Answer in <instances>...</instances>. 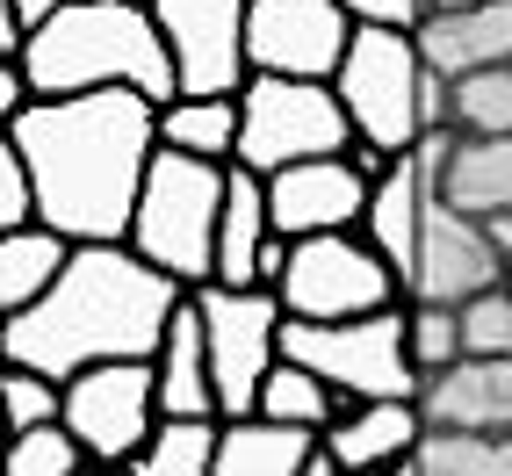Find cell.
I'll return each instance as SVG.
<instances>
[{"label":"cell","instance_id":"28","mask_svg":"<svg viewBox=\"0 0 512 476\" xmlns=\"http://www.w3.org/2000/svg\"><path fill=\"white\" fill-rule=\"evenodd\" d=\"M87 440L65 426V419H44V426H22L8 433V476H73L87 469Z\"/></svg>","mask_w":512,"mask_h":476},{"label":"cell","instance_id":"38","mask_svg":"<svg viewBox=\"0 0 512 476\" xmlns=\"http://www.w3.org/2000/svg\"><path fill=\"white\" fill-rule=\"evenodd\" d=\"M433 8H476V0H433Z\"/></svg>","mask_w":512,"mask_h":476},{"label":"cell","instance_id":"17","mask_svg":"<svg viewBox=\"0 0 512 476\" xmlns=\"http://www.w3.org/2000/svg\"><path fill=\"white\" fill-rule=\"evenodd\" d=\"M419 433H426L419 397H361V404H339V419L325 426V448L339 455V469H404Z\"/></svg>","mask_w":512,"mask_h":476},{"label":"cell","instance_id":"1","mask_svg":"<svg viewBox=\"0 0 512 476\" xmlns=\"http://www.w3.org/2000/svg\"><path fill=\"white\" fill-rule=\"evenodd\" d=\"M37 174V217L65 238H130L138 188L159 152V101L138 87L37 94L22 116L0 123Z\"/></svg>","mask_w":512,"mask_h":476},{"label":"cell","instance_id":"35","mask_svg":"<svg viewBox=\"0 0 512 476\" xmlns=\"http://www.w3.org/2000/svg\"><path fill=\"white\" fill-rule=\"evenodd\" d=\"M29 101H37V87H29L22 58H0V123H8V116H22Z\"/></svg>","mask_w":512,"mask_h":476},{"label":"cell","instance_id":"30","mask_svg":"<svg viewBox=\"0 0 512 476\" xmlns=\"http://www.w3.org/2000/svg\"><path fill=\"white\" fill-rule=\"evenodd\" d=\"M0 397H8V433L44 426V419H65V383L51 376V368L8 361V368H0Z\"/></svg>","mask_w":512,"mask_h":476},{"label":"cell","instance_id":"29","mask_svg":"<svg viewBox=\"0 0 512 476\" xmlns=\"http://www.w3.org/2000/svg\"><path fill=\"white\" fill-rule=\"evenodd\" d=\"M455 130L462 138L512 130V65H476V73L455 80Z\"/></svg>","mask_w":512,"mask_h":476},{"label":"cell","instance_id":"24","mask_svg":"<svg viewBox=\"0 0 512 476\" xmlns=\"http://www.w3.org/2000/svg\"><path fill=\"white\" fill-rule=\"evenodd\" d=\"M440 195L462 202V210H476V217L512 210V130H498V138H455Z\"/></svg>","mask_w":512,"mask_h":476},{"label":"cell","instance_id":"33","mask_svg":"<svg viewBox=\"0 0 512 476\" xmlns=\"http://www.w3.org/2000/svg\"><path fill=\"white\" fill-rule=\"evenodd\" d=\"M15 224H37V174H29L22 145L0 130V231H15Z\"/></svg>","mask_w":512,"mask_h":476},{"label":"cell","instance_id":"27","mask_svg":"<svg viewBox=\"0 0 512 476\" xmlns=\"http://www.w3.org/2000/svg\"><path fill=\"white\" fill-rule=\"evenodd\" d=\"M339 404L347 397H339L311 361H289V354L267 368V383H260V412L267 419H289V426H311V433H325L339 419Z\"/></svg>","mask_w":512,"mask_h":476},{"label":"cell","instance_id":"11","mask_svg":"<svg viewBox=\"0 0 512 476\" xmlns=\"http://www.w3.org/2000/svg\"><path fill=\"white\" fill-rule=\"evenodd\" d=\"M383 152L354 145V152H325V159H296L267 174V210H275V231L311 238V231H354L368 217L375 174H383Z\"/></svg>","mask_w":512,"mask_h":476},{"label":"cell","instance_id":"36","mask_svg":"<svg viewBox=\"0 0 512 476\" xmlns=\"http://www.w3.org/2000/svg\"><path fill=\"white\" fill-rule=\"evenodd\" d=\"M8 8H15V15H22L29 29H37V22H51V15L65 8V0H8Z\"/></svg>","mask_w":512,"mask_h":476},{"label":"cell","instance_id":"4","mask_svg":"<svg viewBox=\"0 0 512 476\" xmlns=\"http://www.w3.org/2000/svg\"><path fill=\"white\" fill-rule=\"evenodd\" d=\"M224 181L231 159H202L181 145L152 152V174L138 188V217H130V246L174 282H210L217 275V224H224Z\"/></svg>","mask_w":512,"mask_h":476},{"label":"cell","instance_id":"26","mask_svg":"<svg viewBox=\"0 0 512 476\" xmlns=\"http://www.w3.org/2000/svg\"><path fill=\"white\" fill-rule=\"evenodd\" d=\"M238 94H174L159 101V145H181V152H202V159H238Z\"/></svg>","mask_w":512,"mask_h":476},{"label":"cell","instance_id":"25","mask_svg":"<svg viewBox=\"0 0 512 476\" xmlns=\"http://www.w3.org/2000/svg\"><path fill=\"white\" fill-rule=\"evenodd\" d=\"M404 476H512V433L476 426H426L404 455Z\"/></svg>","mask_w":512,"mask_h":476},{"label":"cell","instance_id":"23","mask_svg":"<svg viewBox=\"0 0 512 476\" xmlns=\"http://www.w3.org/2000/svg\"><path fill=\"white\" fill-rule=\"evenodd\" d=\"M217 412H159L152 440L130 455V476H217Z\"/></svg>","mask_w":512,"mask_h":476},{"label":"cell","instance_id":"5","mask_svg":"<svg viewBox=\"0 0 512 476\" xmlns=\"http://www.w3.org/2000/svg\"><path fill=\"white\" fill-rule=\"evenodd\" d=\"M282 354L311 361L347 404L426 390V368L412 354V303L361 311V318H282Z\"/></svg>","mask_w":512,"mask_h":476},{"label":"cell","instance_id":"3","mask_svg":"<svg viewBox=\"0 0 512 476\" xmlns=\"http://www.w3.org/2000/svg\"><path fill=\"white\" fill-rule=\"evenodd\" d=\"M22 73L37 94H87V87H138L152 101L181 94L152 0H65L51 22L29 29Z\"/></svg>","mask_w":512,"mask_h":476},{"label":"cell","instance_id":"14","mask_svg":"<svg viewBox=\"0 0 512 476\" xmlns=\"http://www.w3.org/2000/svg\"><path fill=\"white\" fill-rule=\"evenodd\" d=\"M505 282V246L491 238V224L462 210V202L433 195L426 231H419V267H412V296L419 303H469L476 289Z\"/></svg>","mask_w":512,"mask_h":476},{"label":"cell","instance_id":"34","mask_svg":"<svg viewBox=\"0 0 512 476\" xmlns=\"http://www.w3.org/2000/svg\"><path fill=\"white\" fill-rule=\"evenodd\" d=\"M354 22H397V29H419L433 15V0H347Z\"/></svg>","mask_w":512,"mask_h":476},{"label":"cell","instance_id":"31","mask_svg":"<svg viewBox=\"0 0 512 476\" xmlns=\"http://www.w3.org/2000/svg\"><path fill=\"white\" fill-rule=\"evenodd\" d=\"M412 354L426 376H440L448 361L469 354V339H462V303H419L412 296Z\"/></svg>","mask_w":512,"mask_h":476},{"label":"cell","instance_id":"13","mask_svg":"<svg viewBox=\"0 0 512 476\" xmlns=\"http://www.w3.org/2000/svg\"><path fill=\"white\" fill-rule=\"evenodd\" d=\"M166 51H174L181 94H246L253 51H246V8L253 0H152Z\"/></svg>","mask_w":512,"mask_h":476},{"label":"cell","instance_id":"6","mask_svg":"<svg viewBox=\"0 0 512 476\" xmlns=\"http://www.w3.org/2000/svg\"><path fill=\"white\" fill-rule=\"evenodd\" d=\"M339 101L354 116V138L375 145L383 159L412 152L426 138V51H419V29H397V22H361L347 58L332 73Z\"/></svg>","mask_w":512,"mask_h":476},{"label":"cell","instance_id":"19","mask_svg":"<svg viewBox=\"0 0 512 476\" xmlns=\"http://www.w3.org/2000/svg\"><path fill=\"white\" fill-rule=\"evenodd\" d=\"M152 368H159V412H217L210 325H202V303H195V289L181 296V311H174V325H166V339H159ZM217 419H224V412H217Z\"/></svg>","mask_w":512,"mask_h":476},{"label":"cell","instance_id":"8","mask_svg":"<svg viewBox=\"0 0 512 476\" xmlns=\"http://www.w3.org/2000/svg\"><path fill=\"white\" fill-rule=\"evenodd\" d=\"M282 303H289V318H361V311L412 303V289H404V275L390 267V253L354 224V231L296 238L289 275H282Z\"/></svg>","mask_w":512,"mask_h":476},{"label":"cell","instance_id":"22","mask_svg":"<svg viewBox=\"0 0 512 476\" xmlns=\"http://www.w3.org/2000/svg\"><path fill=\"white\" fill-rule=\"evenodd\" d=\"M80 238H65L58 224H15V231H0V318L8 311H29L58 275H65V260H73Z\"/></svg>","mask_w":512,"mask_h":476},{"label":"cell","instance_id":"16","mask_svg":"<svg viewBox=\"0 0 512 476\" xmlns=\"http://www.w3.org/2000/svg\"><path fill=\"white\" fill-rule=\"evenodd\" d=\"M433 195H440V181H433V166H426L419 145H412V152H397L383 174H375L368 217H361V231L390 253V267L404 275V289H412V267H419V231H426Z\"/></svg>","mask_w":512,"mask_h":476},{"label":"cell","instance_id":"12","mask_svg":"<svg viewBox=\"0 0 512 476\" xmlns=\"http://www.w3.org/2000/svg\"><path fill=\"white\" fill-rule=\"evenodd\" d=\"M354 8L347 0H253L246 8V51L253 73H296V80H332L354 44Z\"/></svg>","mask_w":512,"mask_h":476},{"label":"cell","instance_id":"21","mask_svg":"<svg viewBox=\"0 0 512 476\" xmlns=\"http://www.w3.org/2000/svg\"><path fill=\"white\" fill-rule=\"evenodd\" d=\"M275 238V210H267V174L246 159H231L224 181V224H217V275L210 282H253L260 246Z\"/></svg>","mask_w":512,"mask_h":476},{"label":"cell","instance_id":"37","mask_svg":"<svg viewBox=\"0 0 512 476\" xmlns=\"http://www.w3.org/2000/svg\"><path fill=\"white\" fill-rule=\"evenodd\" d=\"M484 224H491V238H498V246H505V253H512V210H491V217H484Z\"/></svg>","mask_w":512,"mask_h":476},{"label":"cell","instance_id":"15","mask_svg":"<svg viewBox=\"0 0 512 476\" xmlns=\"http://www.w3.org/2000/svg\"><path fill=\"white\" fill-rule=\"evenodd\" d=\"M426 426H476V433H512V354H462L419 390Z\"/></svg>","mask_w":512,"mask_h":476},{"label":"cell","instance_id":"2","mask_svg":"<svg viewBox=\"0 0 512 476\" xmlns=\"http://www.w3.org/2000/svg\"><path fill=\"white\" fill-rule=\"evenodd\" d=\"M181 296H188V282L152 267L130 238H87L29 311L0 318V354L51 368L58 383L94 361H152Z\"/></svg>","mask_w":512,"mask_h":476},{"label":"cell","instance_id":"7","mask_svg":"<svg viewBox=\"0 0 512 476\" xmlns=\"http://www.w3.org/2000/svg\"><path fill=\"white\" fill-rule=\"evenodd\" d=\"M238 159L275 174V166L296 159H325V152H354V116L339 101L332 80H296V73H253L246 94H238Z\"/></svg>","mask_w":512,"mask_h":476},{"label":"cell","instance_id":"10","mask_svg":"<svg viewBox=\"0 0 512 476\" xmlns=\"http://www.w3.org/2000/svg\"><path fill=\"white\" fill-rule=\"evenodd\" d=\"M65 426L87 440L94 462H123L152 440L159 426V368L152 361H94L65 376Z\"/></svg>","mask_w":512,"mask_h":476},{"label":"cell","instance_id":"20","mask_svg":"<svg viewBox=\"0 0 512 476\" xmlns=\"http://www.w3.org/2000/svg\"><path fill=\"white\" fill-rule=\"evenodd\" d=\"M318 440L325 433H311V426L238 412V419H224V440H217V476H303Z\"/></svg>","mask_w":512,"mask_h":476},{"label":"cell","instance_id":"39","mask_svg":"<svg viewBox=\"0 0 512 476\" xmlns=\"http://www.w3.org/2000/svg\"><path fill=\"white\" fill-rule=\"evenodd\" d=\"M505 282H512V253H505Z\"/></svg>","mask_w":512,"mask_h":476},{"label":"cell","instance_id":"18","mask_svg":"<svg viewBox=\"0 0 512 476\" xmlns=\"http://www.w3.org/2000/svg\"><path fill=\"white\" fill-rule=\"evenodd\" d=\"M419 51L448 80L476 65H512V0H476V8H433L419 22Z\"/></svg>","mask_w":512,"mask_h":476},{"label":"cell","instance_id":"32","mask_svg":"<svg viewBox=\"0 0 512 476\" xmlns=\"http://www.w3.org/2000/svg\"><path fill=\"white\" fill-rule=\"evenodd\" d=\"M462 339L469 354H512V282H491L462 303Z\"/></svg>","mask_w":512,"mask_h":476},{"label":"cell","instance_id":"9","mask_svg":"<svg viewBox=\"0 0 512 476\" xmlns=\"http://www.w3.org/2000/svg\"><path fill=\"white\" fill-rule=\"evenodd\" d=\"M202 325H210V368H217V412H260V383L282 361V318L289 303L267 282H195Z\"/></svg>","mask_w":512,"mask_h":476}]
</instances>
